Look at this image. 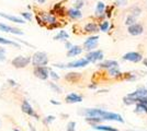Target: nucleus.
<instances>
[{
  "mask_svg": "<svg viewBox=\"0 0 147 131\" xmlns=\"http://www.w3.org/2000/svg\"><path fill=\"white\" fill-rule=\"evenodd\" d=\"M79 114L86 116V117H97L102 120H114V121L124 122V119L122 118L121 115L105 112L103 109H99V108H87V109H84L82 112H80Z\"/></svg>",
  "mask_w": 147,
  "mask_h": 131,
  "instance_id": "nucleus-1",
  "label": "nucleus"
},
{
  "mask_svg": "<svg viewBox=\"0 0 147 131\" xmlns=\"http://www.w3.org/2000/svg\"><path fill=\"white\" fill-rule=\"evenodd\" d=\"M31 63H33L34 67L46 66L49 63V57L43 51H36L33 56L31 57Z\"/></svg>",
  "mask_w": 147,
  "mask_h": 131,
  "instance_id": "nucleus-2",
  "label": "nucleus"
},
{
  "mask_svg": "<svg viewBox=\"0 0 147 131\" xmlns=\"http://www.w3.org/2000/svg\"><path fill=\"white\" fill-rule=\"evenodd\" d=\"M31 63V57H23V56H18L14 59H12V66L14 68H25L26 66H29V63Z\"/></svg>",
  "mask_w": 147,
  "mask_h": 131,
  "instance_id": "nucleus-3",
  "label": "nucleus"
},
{
  "mask_svg": "<svg viewBox=\"0 0 147 131\" xmlns=\"http://www.w3.org/2000/svg\"><path fill=\"white\" fill-rule=\"evenodd\" d=\"M34 74L40 80H47V78L49 76V70L46 66L34 67Z\"/></svg>",
  "mask_w": 147,
  "mask_h": 131,
  "instance_id": "nucleus-4",
  "label": "nucleus"
},
{
  "mask_svg": "<svg viewBox=\"0 0 147 131\" xmlns=\"http://www.w3.org/2000/svg\"><path fill=\"white\" fill-rule=\"evenodd\" d=\"M86 59L89 63H96L98 60L103 59V51L102 50H91L87 54Z\"/></svg>",
  "mask_w": 147,
  "mask_h": 131,
  "instance_id": "nucleus-5",
  "label": "nucleus"
},
{
  "mask_svg": "<svg viewBox=\"0 0 147 131\" xmlns=\"http://www.w3.org/2000/svg\"><path fill=\"white\" fill-rule=\"evenodd\" d=\"M21 109H22V112H24V114H26V115H29V116H32V117H35L36 119H38V116H37V114L34 112L33 107L31 106L30 103H29L28 100H23V102H22Z\"/></svg>",
  "mask_w": 147,
  "mask_h": 131,
  "instance_id": "nucleus-6",
  "label": "nucleus"
},
{
  "mask_svg": "<svg viewBox=\"0 0 147 131\" xmlns=\"http://www.w3.org/2000/svg\"><path fill=\"white\" fill-rule=\"evenodd\" d=\"M98 36H91L87 39L86 42L84 43V49L88 50V51H91L93 48H96L98 46Z\"/></svg>",
  "mask_w": 147,
  "mask_h": 131,
  "instance_id": "nucleus-7",
  "label": "nucleus"
},
{
  "mask_svg": "<svg viewBox=\"0 0 147 131\" xmlns=\"http://www.w3.org/2000/svg\"><path fill=\"white\" fill-rule=\"evenodd\" d=\"M0 31L5 32V33H11L14 35H23V32L19 29L12 27V26H9V25L5 24V23H0Z\"/></svg>",
  "mask_w": 147,
  "mask_h": 131,
  "instance_id": "nucleus-8",
  "label": "nucleus"
},
{
  "mask_svg": "<svg viewBox=\"0 0 147 131\" xmlns=\"http://www.w3.org/2000/svg\"><path fill=\"white\" fill-rule=\"evenodd\" d=\"M89 61L87 60L86 58H81L79 60H76L73 63H69L67 65H64V68H82V67H86L88 66Z\"/></svg>",
  "mask_w": 147,
  "mask_h": 131,
  "instance_id": "nucleus-9",
  "label": "nucleus"
},
{
  "mask_svg": "<svg viewBox=\"0 0 147 131\" xmlns=\"http://www.w3.org/2000/svg\"><path fill=\"white\" fill-rule=\"evenodd\" d=\"M123 59L124 60H127V61H132V63H138L143 59V57L140 53H135V51H131V53H127L123 56Z\"/></svg>",
  "mask_w": 147,
  "mask_h": 131,
  "instance_id": "nucleus-10",
  "label": "nucleus"
},
{
  "mask_svg": "<svg viewBox=\"0 0 147 131\" xmlns=\"http://www.w3.org/2000/svg\"><path fill=\"white\" fill-rule=\"evenodd\" d=\"M127 96H129V97H131V98H133V100H134V102L136 103V98L147 97V88H145V87H141V88L136 90V91H135V92H133V93H129Z\"/></svg>",
  "mask_w": 147,
  "mask_h": 131,
  "instance_id": "nucleus-11",
  "label": "nucleus"
},
{
  "mask_svg": "<svg viewBox=\"0 0 147 131\" xmlns=\"http://www.w3.org/2000/svg\"><path fill=\"white\" fill-rule=\"evenodd\" d=\"M129 33L131 35H134V36H137V35H141L143 31H144V29H143V26L141 24H138V23H134V24L129 25Z\"/></svg>",
  "mask_w": 147,
  "mask_h": 131,
  "instance_id": "nucleus-12",
  "label": "nucleus"
},
{
  "mask_svg": "<svg viewBox=\"0 0 147 131\" xmlns=\"http://www.w3.org/2000/svg\"><path fill=\"white\" fill-rule=\"evenodd\" d=\"M66 103H69V104H74V103H80L82 100V96H80L76 93H70L66 96Z\"/></svg>",
  "mask_w": 147,
  "mask_h": 131,
  "instance_id": "nucleus-13",
  "label": "nucleus"
},
{
  "mask_svg": "<svg viewBox=\"0 0 147 131\" xmlns=\"http://www.w3.org/2000/svg\"><path fill=\"white\" fill-rule=\"evenodd\" d=\"M117 66H119V63L117 61L115 60H107V61H104V63H100L98 65L99 68H104V69H113V68H117Z\"/></svg>",
  "mask_w": 147,
  "mask_h": 131,
  "instance_id": "nucleus-14",
  "label": "nucleus"
},
{
  "mask_svg": "<svg viewBox=\"0 0 147 131\" xmlns=\"http://www.w3.org/2000/svg\"><path fill=\"white\" fill-rule=\"evenodd\" d=\"M84 48H81L80 46H73L70 49H68L67 51V57H76L80 55L82 53Z\"/></svg>",
  "mask_w": 147,
  "mask_h": 131,
  "instance_id": "nucleus-15",
  "label": "nucleus"
},
{
  "mask_svg": "<svg viewBox=\"0 0 147 131\" xmlns=\"http://www.w3.org/2000/svg\"><path fill=\"white\" fill-rule=\"evenodd\" d=\"M67 14H68V17L73 20L80 19V18H81V15H82L81 12H80V10H77V9H75V8L69 9V10L67 11Z\"/></svg>",
  "mask_w": 147,
  "mask_h": 131,
  "instance_id": "nucleus-16",
  "label": "nucleus"
},
{
  "mask_svg": "<svg viewBox=\"0 0 147 131\" xmlns=\"http://www.w3.org/2000/svg\"><path fill=\"white\" fill-rule=\"evenodd\" d=\"M81 78L80 73H77V72H70V73H67L65 79L69 82H77Z\"/></svg>",
  "mask_w": 147,
  "mask_h": 131,
  "instance_id": "nucleus-17",
  "label": "nucleus"
},
{
  "mask_svg": "<svg viewBox=\"0 0 147 131\" xmlns=\"http://www.w3.org/2000/svg\"><path fill=\"white\" fill-rule=\"evenodd\" d=\"M98 30H99L98 25L96 24V23H93V22H90V23H88L85 26V31L87 33H96V32H98Z\"/></svg>",
  "mask_w": 147,
  "mask_h": 131,
  "instance_id": "nucleus-18",
  "label": "nucleus"
},
{
  "mask_svg": "<svg viewBox=\"0 0 147 131\" xmlns=\"http://www.w3.org/2000/svg\"><path fill=\"white\" fill-rule=\"evenodd\" d=\"M96 130H100V131H117V129L111 127V126H103V125H93L92 126Z\"/></svg>",
  "mask_w": 147,
  "mask_h": 131,
  "instance_id": "nucleus-19",
  "label": "nucleus"
},
{
  "mask_svg": "<svg viewBox=\"0 0 147 131\" xmlns=\"http://www.w3.org/2000/svg\"><path fill=\"white\" fill-rule=\"evenodd\" d=\"M68 37H69V35H68L67 32L59 31L58 34L54 37V39H55V41H66V39H68Z\"/></svg>",
  "mask_w": 147,
  "mask_h": 131,
  "instance_id": "nucleus-20",
  "label": "nucleus"
},
{
  "mask_svg": "<svg viewBox=\"0 0 147 131\" xmlns=\"http://www.w3.org/2000/svg\"><path fill=\"white\" fill-rule=\"evenodd\" d=\"M0 44H2V45H12V46L17 47V48H20V45L17 42L10 41V39H7V38L3 37H0Z\"/></svg>",
  "mask_w": 147,
  "mask_h": 131,
  "instance_id": "nucleus-21",
  "label": "nucleus"
},
{
  "mask_svg": "<svg viewBox=\"0 0 147 131\" xmlns=\"http://www.w3.org/2000/svg\"><path fill=\"white\" fill-rule=\"evenodd\" d=\"M104 9H105V6H104L103 2H98L97 8H96V14L97 15H102V13L104 12Z\"/></svg>",
  "mask_w": 147,
  "mask_h": 131,
  "instance_id": "nucleus-22",
  "label": "nucleus"
},
{
  "mask_svg": "<svg viewBox=\"0 0 147 131\" xmlns=\"http://www.w3.org/2000/svg\"><path fill=\"white\" fill-rule=\"evenodd\" d=\"M136 112H142L147 114V105L142 104V103H137V105H136Z\"/></svg>",
  "mask_w": 147,
  "mask_h": 131,
  "instance_id": "nucleus-23",
  "label": "nucleus"
},
{
  "mask_svg": "<svg viewBox=\"0 0 147 131\" xmlns=\"http://www.w3.org/2000/svg\"><path fill=\"white\" fill-rule=\"evenodd\" d=\"M135 22H136V17H134V15H129L127 18H126V21H125V24L126 25H132V24H134Z\"/></svg>",
  "mask_w": 147,
  "mask_h": 131,
  "instance_id": "nucleus-24",
  "label": "nucleus"
},
{
  "mask_svg": "<svg viewBox=\"0 0 147 131\" xmlns=\"http://www.w3.org/2000/svg\"><path fill=\"white\" fill-rule=\"evenodd\" d=\"M84 5H85L84 0H76L75 3H74V8L77 9V10H80V9L84 7Z\"/></svg>",
  "mask_w": 147,
  "mask_h": 131,
  "instance_id": "nucleus-25",
  "label": "nucleus"
},
{
  "mask_svg": "<svg viewBox=\"0 0 147 131\" xmlns=\"http://www.w3.org/2000/svg\"><path fill=\"white\" fill-rule=\"evenodd\" d=\"M109 74H110L111 76H120L122 73L117 70V68H113V69H110V70H109Z\"/></svg>",
  "mask_w": 147,
  "mask_h": 131,
  "instance_id": "nucleus-26",
  "label": "nucleus"
},
{
  "mask_svg": "<svg viewBox=\"0 0 147 131\" xmlns=\"http://www.w3.org/2000/svg\"><path fill=\"white\" fill-rule=\"evenodd\" d=\"M109 30V22L108 21H103L101 24H100V31L107 32Z\"/></svg>",
  "mask_w": 147,
  "mask_h": 131,
  "instance_id": "nucleus-27",
  "label": "nucleus"
},
{
  "mask_svg": "<svg viewBox=\"0 0 147 131\" xmlns=\"http://www.w3.org/2000/svg\"><path fill=\"white\" fill-rule=\"evenodd\" d=\"M21 17L24 21H32V14L30 12H21Z\"/></svg>",
  "mask_w": 147,
  "mask_h": 131,
  "instance_id": "nucleus-28",
  "label": "nucleus"
},
{
  "mask_svg": "<svg viewBox=\"0 0 147 131\" xmlns=\"http://www.w3.org/2000/svg\"><path fill=\"white\" fill-rule=\"evenodd\" d=\"M49 86H51V88L53 90V91H55L56 93H61V90L59 86H57L55 83H53V82H51L49 83Z\"/></svg>",
  "mask_w": 147,
  "mask_h": 131,
  "instance_id": "nucleus-29",
  "label": "nucleus"
},
{
  "mask_svg": "<svg viewBox=\"0 0 147 131\" xmlns=\"http://www.w3.org/2000/svg\"><path fill=\"white\" fill-rule=\"evenodd\" d=\"M54 120H55V117H54V116H47L46 118L44 119V124H45V125H49V124H51L52 121H54Z\"/></svg>",
  "mask_w": 147,
  "mask_h": 131,
  "instance_id": "nucleus-30",
  "label": "nucleus"
},
{
  "mask_svg": "<svg viewBox=\"0 0 147 131\" xmlns=\"http://www.w3.org/2000/svg\"><path fill=\"white\" fill-rule=\"evenodd\" d=\"M76 128V122L75 121H70L67 125V131H75Z\"/></svg>",
  "mask_w": 147,
  "mask_h": 131,
  "instance_id": "nucleus-31",
  "label": "nucleus"
},
{
  "mask_svg": "<svg viewBox=\"0 0 147 131\" xmlns=\"http://www.w3.org/2000/svg\"><path fill=\"white\" fill-rule=\"evenodd\" d=\"M6 49L5 48H0V61H5L6 60Z\"/></svg>",
  "mask_w": 147,
  "mask_h": 131,
  "instance_id": "nucleus-32",
  "label": "nucleus"
},
{
  "mask_svg": "<svg viewBox=\"0 0 147 131\" xmlns=\"http://www.w3.org/2000/svg\"><path fill=\"white\" fill-rule=\"evenodd\" d=\"M136 103H142L147 105V97H141V98H136Z\"/></svg>",
  "mask_w": 147,
  "mask_h": 131,
  "instance_id": "nucleus-33",
  "label": "nucleus"
},
{
  "mask_svg": "<svg viewBox=\"0 0 147 131\" xmlns=\"http://www.w3.org/2000/svg\"><path fill=\"white\" fill-rule=\"evenodd\" d=\"M49 75H51L54 80H58V79H59V75L57 74L56 72H54V71H49Z\"/></svg>",
  "mask_w": 147,
  "mask_h": 131,
  "instance_id": "nucleus-34",
  "label": "nucleus"
},
{
  "mask_svg": "<svg viewBox=\"0 0 147 131\" xmlns=\"http://www.w3.org/2000/svg\"><path fill=\"white\" fill-rule=\"evenodd\" d=\"M126 2H127V0H117V6L123 7L126 5Z\"/></svg>",
  "mask_w": 147,
  "mask_h": 131,
  "instance_id": "nucleus-35",
  "label": "nucleus"
},
{
  "mask_svg": "<svg viewBox=\"0 0 147 131\" xmlns=\"http://www.w3.org/2000/svg\"><path fill=\"white\" fill-rule=\"evenodd\" d=\"M8 83H9L11 86H17V83H16V81L12 80V79H9V80H8Z\"/></svg>",
  "mask_w": 147,
  "mask_h": 131,
  "instance_id": "nucleus-36",
  "label": "nucleus"
},
{
  "mask_svg": "<svg viewBox=\"0 0 147 131\" xmlns=\"http://www.w3.org/2000/svg\"><path fill=\"white\" fill-rule=\"evenodd\" d=\"M65 47H66L67 49H70V48L73 47V45H71V43H69V42H66V43H65Z\"/></svg>",
  "mask_w": 147,
  "mask_h": 131,
  "instance_id": "nucleus-37",
  "label": "nucleus"
},
{
  "mask_svg": "<svg viewBox=\"0 0 147 131\" xmlns=\"http://www.w3.org/2000/svg\"><path fill=\"white\" fill-rule=\"evenodd\" d=\"M51 103H52V104H54V105H61V103H59V102H56V100H51Z\"/></svg>",
  "mask_w": 147,
  "mask_h": 131,
  "instance_id": "nucleus-38",
  "label": "nucleus"
},
{
  "mask_svg": "<svg viewBox=\"0 0 147 131\" xmlns=\"http://www.w3.org/2000/svg\"><path fill=\"white\" fill-rule=\"evenodd\" d=\"M36 1L38 2V3H41V5H42V3H44V2L46 1V0H36Z\"/></svg>",
  "mask_w": 147,
  "mask_h": 131,
  "instance_id": "nucleus-39",
  "label": "nucleus"
},
{
  "mask_svg": "<svg viewBox=\"0 0 147 131\" xmlns=\"http://www.w3.org/2000/svg\"><path fill=\"white\" fill-rule=\"evenodd\" d=\"M89 87H90V88H94V87H96V84H90Z\"/></svg>",
  "mask_w": 147,
  "mask_h": 131,
  "instance_id": "nucleus-40",
  "label": "nucleus"
},
{
  "mask_svg": "<svg viewBox=\"0 0 147 131\" xmlns=\"http://www.w3.org/2000/svg\"><path fill=\"white\" fill-rule=\"evenodd\" d=\"M143 63H144V66H146L147 67V59H144V60H143Z\"/></svg>",
  "mask_w": 147,
  "mask_h": 131,
  "instance_id": "nucleus-41",
  "label": "nucleus"
},
{
  "mask_svg": "<svg viewBox=\"0 0 147 131\" xmlns=\"http://www.w3.org/2000/svg\"><path fill=\"white\" fill-rule=\"evenodd\" d=\"M13 131H20V130H18V129H13Z\"/></svg>",
  "mask_w": 147,
  "mask_h": 131,
  "instance_id": "nucleus-42",
  "label": "nucleus"
}]
</instances>
